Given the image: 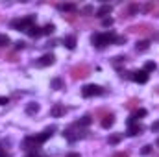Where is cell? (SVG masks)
Instances as JSON below:
<instances>
[{"instance_id": "14", "label": "cell", "mask_w": 159, "mask_h": 157, "mask_svg": "<svg viewBox=\"0 0 159 157\" xmlns=\"http://www.w3.org/2000/svg\"><path fill=\"white\" fill-rule=\"evenodd\" d=\"M89 124H91V117H89V115L82 117V120H78V122H76V126H82V128H87Z\"/></svg>"}, {"instance_id": "21", "label": "cell", "mask_w": 159, "mask_h": 157, "mask_svg": "<svg viewBox=\"0 0 159 157\" xmlns=\"http://www.w3.org/2000/svg\"><path fill=\"white\" fill-rule=\"evenodd\" d=\"M9 44V37L7 35H0V46H7Z\"/></svg>"}, {"instance_id": "29", "label": "cell", "mask_w": 159, "mask_h": 157, "mask_svg": "<svg viewBox=\"0 0 159 157\" xmlns=\"http://www.w3.org/2000/svg\"><path fill=\"white\" fill-rule=\"evenodd\" d=\"M83 13H93V6H85L83 7Z\"/></svg>"}, {"instance_id": "5", "label": "cell", "mask_w": 159, "mask_h": 157, "mask_svg": "<svg viewBox=\"0 0 159 157\" xmlns=\"http://www.w3.org/2000/svg\"><path fill=\"white\" fill-rule=\"evenodd\" d=\"M132 80H133V81H137V83H146V81H148V72H144V70L133 72Z\"/></svg>"}, {"instance_id": "27", "label": "cell", "mask_w": 159, "mask_h": 157, "mask_svg": "<svg viewBox=\"0 0 159 157\" xmlns=\"http://www.w3.org/2000/svg\"><path fill=\"white\" fill-rule=\"evenodd\" d=\"M126 43V37H117L115 39V44H124Z\"/></svg>"}, {"instance_id": "28", "label": "cell", "mask_w": 159, "mask_h": 157, "mask_svg": "<svg viewBox=\"0 0 159 157\" xmlns=\"http://www.w3.org/2000/svg\"><path fill=\"white\" fill-rule=\"evenodd\" d=\"M15 48H17V50H22V48H24V43H22V41L15 43Z\"/></svg>"}, {"instance_id": "23", "label": "cell", "mask_w": 159, "mask_h": 157, "mask_svg": "<svg viewBox=\"0 0 159 157\" xmlns=\"http://www.w3.org/2000/svg\"><path fill=\"white\" fill-rule=\"evenodd\" d=\"M133 118H139V117H146V109H139L135 115H132Z\"/></svg>"}, {"instance_id": "4", "label": "cell", "mask_w": 159, "mask_h": 157, "mask_svg": "<svg viewBox=\"0 0 159 157\" xmlns=\"http://www.w3.org/2000/svg\"><path fill=\"white\" fill-rule=\"evenodd\" d=\"M109 13H111V6H109V4H104V6H100V7L96 9V13H94V15H96L98 19H106Z\"/></svg>"}, {"instance_id": "2", "label": "cell", "mask_w": 159, "mask_h": 157, "mask_svg": "<svg viewBox=\"0 0 159 157\" xmlns=\"http://www.w3.org/2000/svg\"><path fill=\"white\" fill-rule=\"evenodd\" d=\"M33 22H35V19L30 15V17H26V19H20V20H11V28H17V30L26 31L30 26H33Z\"/></svg>"}, {"instance_id": "7", "label": "cell", "mask_w": 159, "mask_h": 157, "mask_svg": "<svg viewBox=\"0 0 159 157\" xmlns=\"http://www.w3.org/2000/svg\"><path fill=\"white\" fill-rule=\"evenodd\" d=\"M26 33H28L30 37H41V35H43V28H37V26L33 24V26H30V28L26 30Z\"/></svg>"}, {"instance_id": "1", "label": "cell", "mask_w": 159, "mask_h": 157, "mask_svg": "<svg viewBox=\"0 0 159 157\" xmlns=\"http://www.w3.org/2000/svg\"><path fill=\"white\" fill-rule=\"evenodd\" d=\"M115 33H94L93 37H91V43L96 46V48H104V46H107L109 43H115Z\"/></svg>"}, {"instance_id": "13", "label": "cell", "mask_w": 159, "mask_h": 157, "mask_svg": "<svg viewBox=\"0 0 159 157\" xmlns=\"http://www.w3.org/2000/svg\"><path fill=\"white\" fill-rule=\"evenodd\" d=\"M113 124H115V118H113V115H109V117H106V118L102 120V128H106V130H107V128H111Z\"/></svg>"}, {"instance_id": "6", "label": "cell", "mask_w": 159, "mask_h": 157, "mask_svg": "<svg viewBox=\"0 0 159 157\" xmlns=\"http://www.w3.org/2000/svg\"><path fill=\"white\" fill-rule=\"evenodd\" d=\"M54 59H56V57H54L52 54H44V56L37 61V65H39V67H48V65H52V63H54Z\"/></svg>"}, {"instance_id": "10", "label": "cell", "mask_w": 159, "mask_h": 157, "mask_svg": "<svg viewBox=\"0 0 159 157\" xmlns=\"http://www.w3.org/2000/svg\"><path fill=\"white\" fill-rule=\"evenodd\" d=\"M137 52H146L148 48H150V43L148 41H137Z\"/></svg>"}, {"instance_id": "16", "label": "cell", "mask_w": 159, "mask_h": 157, "mask_svg": "<svg viewBox=\"0 0 159 157\" xmlns=\"http://www.w3.org/2000/svg\"><path fill=\"white\" fill-rule=\"evenodd\" d=\"M39 111V105L37 104H28V107H26V113L28 115H35Z\"/></svg>"}, {"instance_id": "20", "label": "cell", "mask_w": 159, "mask_h": 157, "mask_svg": "<svg viewBox=\"0 0 159 157\" xmlns=\"http://www.w3.org/2000/svg\"><path fill=\"white\" fill-rule=\"evenodd\" d=\"M102 26H104V28H109V26H113V19H111V17H106V19H102Z\"/></svg>"}, {"instance_id": "3", "label": "cell", "mask_w": 159, "mask_h": 157, "mask_svg": "<svg viewBox=\"0 0 159 157\" xmlns=\"http://www.w3.org/2000/svg\"><path fill=\"white\" fill-rule=\"evenodd\" d=\"M82 94H83L85 98L100 96V94H104V89H102V87H98V85H85V87L82 89Z\"/></svg>"}, {"instance_id": "26", "label": "cell", "mask_w": 159, "mask_h": 157, "mask_svg": "<svg viewBox=\"0 0 159 157\" xmlns=\"http://www.w3.org/2000/svg\"><path fill=\"white\" fill-rule=\"evenodd\" d=\"M150 130H152L154 133H157V131H159V120H156V122H154V124L150 126Z\"/></svg>"}, {"instance_id": "30", "label": "cell", "mask_w": 159, "mask_h": 157, "mask_svg": "<svg viewBox=\"0 0 159 157\" xmlns=\"http://www.w3.org/2000/svg\"><path fill=\"white\" fill-rule=\"evenodd\" d=\"M6 104H9V100L4 98V96H0V105H6Z\"/></svg>"}, {"instance_id": "22", "label": "cell", "mask_w": 159, "mask_h": 157, "mask_svg": "<svg viewBox=\"0 0 159 157\" xmlns=\"http://www.w3.org/2000/svg\"><path fill=\"white\" fill-rule=\"evenodd\" d=\"M152 152V146L150 144H146V146H143V150H141V155H148Z\"/></svg>"}, {"instance_id": "31", "label": "cell", "mask_w": 159, "mask_h": 157, "mask_svg": "<svg viewBox=\"0 0 159 157\" xmlns=\"http://www.w3.org/2000/svg\"><path fill=\"white\" fill-rule=\"evenodd\" d=\"M0 157H9V155H7V154H6V152H4V150L0 148Z\"/></svg>"}, {"instance_id": "17", "label": "cell", "mask_w": 159, "mask_h": 157, "mask_svg": "<svg viewBox=\"0 0 159 157\" xmlns=\"http://www.w3.org/2000/svg\"><path fill=\"white\" fill-rule=\"evenodd\" d=\"M54 30H56V26H54V24H46V26L43 28V35H52V33H54Z\"/></svg>"}, {"instance_id": "15", "label": "cell", "mask_w": 159, "mask_h": 157, "mask_svg": "<svg viewBox=\"0 0 159 157\" xmlns=\"http://www.w3.org/2000/svg\"><path fill=\"white\" fill-rule=\"evenodd\" d=\"M57 9H59V11H74L76 6H74V4H59Z\"/></svg>"}, {"instance_id": "24", "label": "cell", "mask_w": 159, "mask_h": 157, "mask_svg": "<svg viewBox=\"0 0 159 157\" xmlns=\"http://www.w3.org/2000/svg\"><path fill=\"white\" fill-rule=\"evenodd\" d=\"M124 61H126V57H122V56H117V57L113 59V63H115V65H120V63H124Z\"/></svg>"}, {"instance_id": "34", "label": "cell", "mask_w": 159, "mask_h": 157, "mask_svg": "<svg viewBox=\"0 0 159 157\" xmlns=\"http://www.w3.org/2000/svg\"><path fill=\"white\" fill-rule=\"evenodd\" d=\"M157 144H159V141H157Z\"/></svg>"}, {"instance_id": "11", "label": "cell", "mask_w": 159, "mask_h": 157, "mask_svg": "<svg viewBox=\"0 0 159 157\" xmlns=\"http://www.w3.org/2000/svg\"><path fill=\"white\" fill-rule=\"evenodd\" d=\"M50 113H52V117H61V115H65V107L63 105H54Z\"/></svg>"}, {"instance_id": "32", "label": "cell", "mask_w": 159, "mask_h": 157, "mask_svg": "<svg viewBox=\"0 0 159 157\" xmlns=\"http://www.w3.org/2000/svg\"><path fill=\"white\" fill-rule=\"evenodd\" d=\"M26 157H39V155H37L35 152H31V154H28V155H26Z\"/></svg>"}, {"instance_id": "9", "label": "cell", "mask_w": 159, "mask_h": 157, "mask_svg": "<svg viewBox=\"0 0 159 157\" xmlns=\"http://www.w3.org/2000/svg\"><path fill=\"white\" fill-rule=\"evenodd\" d=\"M139 133H143V126H139V124L135 126V124H133V126L128 128V135H130V137H135V135H139Z\"/></svg>"}, {"instance_id": "25", "label": "cell", "mask_w": 159, "mask_h": 157, "mask_svg": "<svg viewBox=\"0 0 159 157\" xmlns=\"http://www.w3.org/2000/svg\"><path fill=\"white\" fill-rule=\"evenodd\" d=\"M120 141V137L119 135H113V137H109V144H117Z\"/></svg>"}, {"instance_id": "18", "label": "cell", "mask_w": 159, "mask_h": 157, "mask_svg": "<svg viewBox=\"0 0 159 157\" xmlns=\"http://www.w3.org/2000/svg\"><path fill=\"white\" fill-rule=\"evenodd\" d=\"M156 68H157V65H156L154 61H148V63L144 65V72H154Z\"/></svg>"}, {"instance_id": "19", "label": "cell", "mask_w": 159, "mask_h": 157, "mask_svg": "<svg viewBox=\"0 0 159 157\" xmlns=\"http://www.w3.org/2000/svg\"><path fill=\"white\" fill-rule=\"evenodd\" d=\"M52 87L54 89H63V80L61 78H54L52 80Z\"/></svg>"}, {"instance_id": "8", "label": "cell", "mask_w": 159, "mask_h": 157, "mask_svg": "<svg viewBox=\"0 0 159 157\" xmlns=\"http://www.w3.org/2000/svg\"><path fill=\"white\" fill-rule=\"evenodd\" d=\"M63 43H65V46H67L69 50H74V48H76V37H74V35H67V37L63 39Z\"/></svg>"}, {"instance_id": "33", "label": "cell", "mask_w": 159, "mask_h": 157, "mask_svg": "<svg viewBox=\"0 0 159 157\" xmlns=\"http://www.w3.org/2000/svg\"><path fill=\"white\" fill-rule=\"evenodd\" d=\"M67 157H80V154H69Z\"/></svg>"}, {"instance_id": "12", "label": "cell", "mask_w": 159, "mask_h": 157, "mask_svg": "<svg viewBox=\"0 0 159 157\" xmlns=\"http://www.w3.org/2000/svg\"><path fill=\"white\" fill-rule=\"evenodd\" d=\"M35 144H37L35 137H26V139H24V146H26L28 150H33V148H35Z\"/></svg>"}]
</instances>
